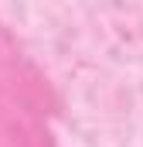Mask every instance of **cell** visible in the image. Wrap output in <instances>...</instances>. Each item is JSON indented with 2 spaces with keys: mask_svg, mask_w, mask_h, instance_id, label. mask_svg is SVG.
Returning <instances> with one entry per match:
<instances>
[{
  "mask_svg": "<svg viewBox=\"0 0 143 147\" xmlns=\"http://www.w3.org/2000/svg\"><path fill=\"white\" fill-rule=\"evenodd\" d=\"M92 147H143V0H0Z\"/></svg>",
  "mask_w": 143,
  "mask_h": 147,
  "instance_id": "1",
  "label": "cell"
}]
</instances>
